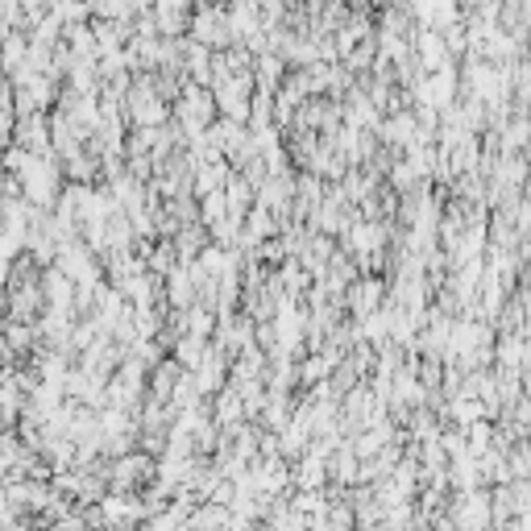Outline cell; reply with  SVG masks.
Masks as SVG:
<instances>
[{
  "label": "cell",
  "mask_w": 531,
  "mask_h": 531,
  "mask_svg": "<svg viewBox=\"0 0 531 531\" xmlns=\"http://www.w3.org/2000/svg\"><path fill=\"white\" fill-rule=\"evenodd\" d=\"M204 349H208V341H195V337H179V345L166 353V357H175L183 370H195L200 366V357H204Z\"/></svg>",
  "instance_id": "10"
},
{
  "label": "cell",
  "mask_w": 531,
  "mask_h": 531,
  "mask_svg": "<svg viewBox=\"0 0 531 531\" xmlns=\"http://www.w3.org/2000/svg\"><path fill=\"white\" fill-rule=\"evenodd\" d=\"M229 162H204V166H195L191 171V195L200 200V195H212V191H220L229 183Z\"/></svg>",
  "instance_id": "5"
},
{
  "label": "cell",
  "mask_w": 531,
  "mask_h": 531,
  "mask_svg": "<svg viewBox=\"0 0 531 531\" xmlns=\"http://www.w3.org/2000/svg\"><path fill=\"white\" fill-rule=\"evenodd\" d=\"M17 150H25L30 158L50 154V113H25L13 121V142Z\"/></svg>",
  "instance_id": "3"
},
{
  "label": "cell",
  "mask_w": 531,
  "mask_h": 531,
  "mask_svg": "<svg viewBox=\"0 0 531 531\" xmlns=\"http://www.w3.org/2000/svg\"><path fill=\"white\" fill-rule=\"evenodd\" d=\"M25 162H30V154H25V150H17V146H5V150H0V171H5V175H21L25 171Z\"/></svg>",
  "instance_id": "11"
},
{
  "label": "cell",
  "mask_w": 531,
  "mask_h": 531,
  "mask_svg": "<svg viewBox=\"0 0 531 531\" xmlns=\"http://www.w3.org/2000/svg\"><path fill=\"white\" fill-rule=\"evenodd\" d=\"M171 245H175V258L179 262H195V258H200V249L208 245V229L204 225H187V229H179L171 237Z\"/></svg>",
  "instance_id": "8"
},
{
  "label": "cell",
  "mask_w": 531,
  "mask_h": 531,
  "mask_svg": "<svg viewBox=\"0 0 531 531\" xmlns=\"http://www.w3.org/2000/svg\"><path fill=\"white\" fill-rule=\"evenodd\" d=\"M21 183V200L38 208V212H50L54 200H59V191H63V166L54 162V154H42V158H30L25 162V171L17 175Z\"/></svg>",
  "instance_id": "1"
},
{
  "label": "cell",
  "mask_w": 531,
  "mask_h": 531,
  "mask_svg": "<svg viewBox=\"0 0 531 531\" xmlns=\"http://www.w3.org/2000/svg\"><path fill=\"white\" fill-rule=\"evenodd\" d=\"M154 17V34L158 38H187V21H191V5H179V0H166V5L150 9Z\"/></svg>",
  "instance_id": "4"
},
{
  "label": "cell",
  "mask_w": 531,
  "mask_h": 531,
  "mask_svg": "<svg viewBox=\"0 0 531 531\" xmlns=\"http://www.w3.org/2000/svg\"><path fill=\"white\" fill-rule=\"evenodd\" d=\"M216 332V312L204 303H191L183 312V337H195V341H212Z\"/></svg>",
  "instance_id": "6"
},
{
  "label": "cell",
  "mask_w": 531,
  "mask_h": 531,
  "mask_svg": "<svg viewBox=\"0 0 531 531\" xmlns=\"http://www.w3.org/2000/svg\"><path fill=\"white\" fill-rule=\"evenodd\" d=\"M345 316L349 320H370L374 312H378V307L386 303V278L382 274H357L353 278V283L345 287Z\"/></svg>",
  "instance_id": "2"
},
{
  "label": "cell",
  "mask_w": 531,
  "mask_h": 531,
  "mask_svg": "<svg viewBox=\"0 0 531 531\" xmlns=\"http://www.w3.org/2000/svg\"><path fill=\"white\" fill-rule=\"evenodd\" d=\"M220 195H225L229 216H237V220H245V212L254 208V187H249L241 175H229V183L220 187Z\"/></svg>",
  "instance_id": "7"
},
{
  "label": "cell",
  "mask_w": 531,
  "mask_h": 531,
  "mask_svg": "<svg viewBox=\"0 0 531 531\" xmlns=\"http://www.w3.org/2000/svg\"><path fill=\"white\" fill-rule=\"evenodd\" d=\"M25 50H30V38L25 34H5L0 38V75H13V71H21V63H25Z\"/></svg>",
  "instance_id": "9"
}]
</instances>
